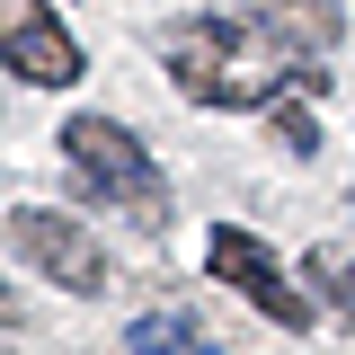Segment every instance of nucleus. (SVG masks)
I'll list each match as a JSON object with an SVG mask.
<instances>
[{"instance_id": "nucleus-1", "label": "nucleus", "mask_w": 355, "mask_h": 355, "mask_svg": "<svg viewBox=\"0 0 355 355\" xmlns=\"http://www.w3.org/2000/svg\"><path fill=\"white\" fill-rule=\"evenodd\" d=\"M160 62L196 107H266L284 89H320L329 71H311L275 27H240V18H178L160 27Z\"/></svg>"}, {"instance_id": "nucleus-2", "label": "nucleus", "mask_w": 355, "mask_h": 355, "mask_svg": "<svg viewBox=\"0 0 355 355\" xmlns=\"http://www.w3.org/2000/svg\"><path fill=\"white\" fill-rule=\"evenodd\" d=\"M62 160H71V178H80L89 205L142 222V231H160V222H169V187H160L151 151H142L116 116H71V125H62Z\"/></svg>"}, {"instance_id": "nucleus-3", "label": "nucleus", "mask_w": 355, "mask_h": 355, "mask_svg": "<svg viewBox=\"0 0 355 355\" xmlns=\"http://www.w3.org/2000/svg\"><path fill=\"white\" fill-rule=\"evenodd\" d=\"M9 249L36 266V275H53L62 293H107V249L89 240L80 222H62V214H44V205H18L9 214Z\"/></svg>"}, {"instance_id": "nucleus-4", "label": "nucleus", "mask_w": 355, "mask_h": 355, "mask_svg": "<svg viewBox=\"0 0 355 355\" xmlns=\"http://www.w3.org/2000/svg\"><path fill=\"white\" fill-rule=\"evenodd\" d=\"M205 266H214V275H222L249 311H266L275 329H302V320H311V293H302V284H284V266L266 258L249 231H231V222H222L214 240H205Z\"/></svg>"}, {"instance_id": "nucleus-5", "label": "nucleus", "mask_w": 355, "mask_h": 355, "mask_svg": "<svg viewBox=\"0 0 355 355\" xmlns=\"http://www.w3.org/2000/svg\"><path fill=\"white\" fill-rule=\"evenodd\" d=\"M0 62H9L18 80H36V89L80 80V44H71V27H53V9H44V0H9V27H0Z\"/></svg>"}, {"instance_id": "nucleus-6", "label": "nucleus", "mask_w": 355, "mask_h": 355, "mask_svg": "<svg viewBox=\"0 0 355 355\" xmlns=\"http://www.w3.org/2000/svg\"><path fill=\"white\" fill-rule=\"evenodd\" d=\"M258 18L293 44V53H329V44L347 36V9H338V0H258Z\"/></svg>"}, {"instance_id": "nucleus-7", "label": "nucleus", "mask_w": 355, "mask_h": 355, "mask_svg": "<svg viewBox=\"0 0 355 355\" xmlns=\"http://www.w3.org/2000/svg\"><path fill=\"white\" fill-rule=\"evenodd\" d=\"M133 347L142 355H222V338L187 311H151V320H133Z\"/></svg>"}, {"instance_id": "nucleus-8", "label": "nucleus", "mask_w": 355, "mask_h": 355, "mask_svg": "<svg viewBox=\"0 0 355 355\" xmlns=\"http://www.w3.org/2000/svg\"><path fill=\"white\" fill-rule=\"evenodd\" d=\"M302 284L338 311V320H355V249H347V240H320V249L302 258Z\"/></svg>"}, {"instance_id": "nucleus-9", "label": "nucleus", "mask_w": 355, "mask_h": 355, "mask_svg": "<svg viewBox=\"0 0 355 355\" xmlns=\"http://www.w3.org/2000/svg\"><path fill=\"white\" fill-rule=\"evenodd\" d=\"M275 142H284V151H302V160H311V151H320V125H311L302 107H275Z\"/></svg>"}]
</instances>
